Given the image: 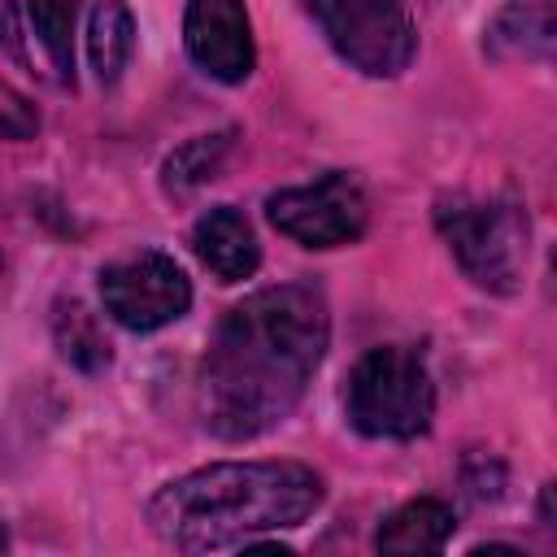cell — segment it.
Here are the masks:
<instances>
[{
  "mask_svg": "<svg viewBox=\"0 0 557 557\" xmlns=\"http://www.w3.org/2000/svg\"><path fill=\"white\" fill-rule=\"evenodd\" d=\"M183 44L196 70L226 87L244 83L257 65V44L244 0H187Z\"/></svg>",
  "mask_w": 557,
  "mask_h": 557,
  "instance_id": "obj_8",
  "label": "cell"
},
{
  "mask_svg": "<svg viewBox=\"0 0 557 557\" xmlns=\"http://www.w3.org/2000/svg\"><path fill=\"white\" fill-rule=\"evenodd\" d=\"M52 339L61 348V357L83 370V374H100L109 366V339L96 322V313H87L78 300H61L57 313H52Z\"/></svg>",
  "mask_w": 557,
  "mask_h": 557,
  "instance_id": "obj_12",
  "label": "cell"
},
{
  "mask_svg": "<svg viewBox=\"0 0 557 557\" xmlns=\"http://www.w3.org/2000/svg\"><path fill=\"white\" fill-rule=\"evenodd\" d=\"M344 413L366 440H418L435 418V383L426 361L405 344H379L357 357Z\"/></svg>",
  "mask_w": 557,
  "mask_h": 557,
  "instance_id": "obj_4",
  "label": "cell"
},
{
  "mask_svg": "<svg viewBox=\"0 0 557 557\" xmlns=\"http://www.w3.org/2000/svg\"><path fill=\"white\" fill-rule=\"evenodd\" d=\"M457 531V513L448 500L440 496H418V500H405L396 513L383 518L379 535H374V548L379 553H396V557H409V553H440Z\"/></svg>",
  "mask_w": 557,
  "mask_h": 557,
  "instance_id": "obj_10",
  "label": "cell"
},
{
  "mask_svg": "<svg viewBox=\"0 0 557 557\" xmlns=\"http://www.w3.org/2000/svg\"><path fill=\"white\" fill-rule=\"evenodd\" d=\"M30 30L39 48L48 52L52 70L61 83L74 87V22H78V0H26Z\"/></svg>",
  "mask_w": 557,
  "mask_h": 557,
  "instance_id": "obj_14",
  "label": "cell"
},
{
  "mask_svg": "<svg viewBox=\"0 0 557 557\" xmlns=\"http://www.w3.org/2000/svg\"><path fill=\"white\" fill-rule=\"evenodd\" d=\"M331 339L326 300L309 283H278L231 305L196 379V409L218 440L274 431L305 396Z\"/></svg>",
  "mask_w": 557,
  "mask_h": 557,
  "instance_id": "obj_1",
  "label": "cell"
},
{
  "mask_svg": "<svg viewBox=\"0 0 557 557\" xmlns=\"http://www.w3.org/2000/svg\"><path fill=\"white\" fill-rule=\"evenodd\" d=\"M135 52V17L126 0H96L91 17H87V57L96 78L109 87L122 78L126 61Z\"/></svg>",
  "mask_w": 557,
  "mask_h": 557,
  "instance_id": "obj_11",
  "label": "cell"
},
{
  "mask_svg": "<svg viewBox=\"0 0 557 557\" xmlns=\"http://www.w3.org/2000/svg\"><path fill=\"white\" fill-rule=\"evenodd\" d=\"M100 305L126 331H161L191 309V283L183 265L157 248L122 257L100 270Z\"/></svg>",
  "mask_w": 557,
  "mask_h": 557,
  "instance_id": "obj_7",
  "label": "cell"
},
{
  "mask_svg": "<svg viewBox=\"0 0 557 557\" xmlns=\"http://www.w3.org/2000/svg\"><path fill=\"white\" fill-rule=\"evenodd\" d=\"M326 44L370 78H396L418 52V30L400 0H309Z\"/></svg>",
  "mask_w": 557,
  "mask_h": 557,
  "instance_id": "obj_5",
  "label": "cell"
},
{
  "mask_svg": "<svg viewBox=\"0 0 557 557\" xmlns=\"http://www.w3.org/2000/svg\"><path fill=\"white\" fill-rule=\"evenodd\" d=\"M322 496V474L305 461H213L165 483L148 500V527L178 553H218L309 522Z\"/></svg>",
  "mask_w": 557,
  "mask_h": 557,
  "instance_id": "obj_2",
  "label": "cell"
},
{
  "mask_svg": "<svg viewBox=\"0 0 557 557\" xmlns=\"http://www.w3.org/2000/svg\"><path fill=\"white\" fill-rule=\"evenodd\" d=\"M265 218L274 222L278 235H287L300 248H344L366 235L370 205L352 174L326 170L313 183L270 191Z\"/></svg>",
  "mask_w": 557,
  "mask_h": 557,
  "instance_id": "obj_6",
  "label": "cell"
},
{
  "mask_svg": "<svg viewBox=\"0 0 557 557\" xmlns=\"http://www.w3.org/2000/svg\"><path fill=\"white\" fill-rule=\"evenodd\" d=\"M231 139L235 131H213V135H196L187 144H178L165 161H161V187L170 196H187L196 191L200 183H209L222 165V157L231 152Z\"/></svg>",
  "mask_w": 557,
  "mask_h": 557,
  "instance_id": "obj_13",
  "label": "cell"
},
{
  "mask_svg": "<svg viewBox=\"0 0 557 557\" xmlns=\"http://www.w3.org/2000/svg\"><path fill=\"white\" fill-rule=\"evenodd\" d=\"M191 248L218 283L252 278L261 265V244L252 235V222L235 205H213L209 213H200L191 226Z\"/></svg>",
  "mask_w": 557,
  "mask_h": 557,
  "instance_id": "obj_9",
  "label": "cell"
},
{
  "mask_svg": "<svg viewBox=\"0 0 557 557\" xmlns=\"http://www.w3.org/2000/svg\"><path fill=\"white\" fill-rule=\"evenodd\" d=\"M435 231L444 235L453 261L461 274L492 292V296H513L522 287L527 270V209L509 196H440L435 200Z\"/></svg>",
  "mask_w": 557,
  "mask_h": 557,
  "instance_id": "obj_3",
  "label": "cell"
}]
</instances>
